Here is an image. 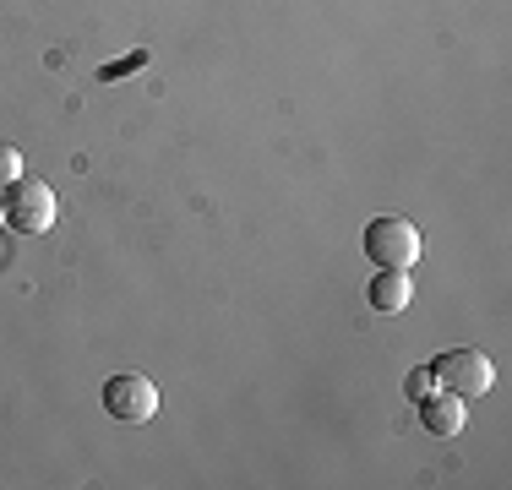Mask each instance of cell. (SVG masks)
<instances>
[{
	"label": "cell",
	"instance_id": "2",
	"mask_svg": "<svg viewBox=\"0 0 512 490\" xmlns=\"http://www.w3.org/2000/svg\"><path fill=\"white\" fill-rule=\"evenodd\" d=\"M365 256H371L376 267H409L420 262V229H414V218H398V213H382L365 224Z\"/></svg>",
	"mask_w": 512,
	"mask_h": 490
},
{
	"label": "cell",
	"instance_id": "7",
	"mask_svg": "<svg viewBox=\"0 0 512 490\" xmlns=\"http://www.w3.org/2000/svg\"><path fill=\"white\" fill-rule=\"evenodd\" d=\"M11 180H22V153L17 147H0V186H11Z\"/></svg>",
	"mask_w": 512,
	"mask_h": 490
},
{
	"label": "cell",
	"instance_id": "6",
	"mask_svg": "<svg viewBox=\"0 0 512 490\" xmlns=\"http://www.w3.org/2000/svg\"><path fill=\"white\" fill-rule=\"evenodd\" d=\"M371 305L382 316H398L404 305H414V278L404 273V267H382V273L371 278Z\"/></svg>",
	"mask_w": 512,
	"mask_h": 490
},
{
	"label": "cell",
	"instance_id": "5",
	"mask_svg": "<svg viewBox=\"0 0 512 490\" xmlns=\"http://www.w3.org/2000/svg\"><path fill=\"white\" fill-rule=\"evenodd\" d=\"M463 420H469V409H463V398L458 392H431V398H420V425L431 436H458L463 431Z\"/></svg>",
	"mask_w": 512,
	"mask_h": 490
},
{
	"label": "cell",
	"instance_id": "8",
	"mask_svg": "<svg viewBox=\"0 0 512 490\" xmlns=\"http://www.w3.org/2000/svg\"><path fill=\"white\" fill-rule=\"evenodd\" d=\"M431 387H436L431 365H420V371H409V398H414V403H420V398H431Z\"/></svg>",
	"mask_w": 512,
	"mask_h": 490
},
{
	"label": "cell",
	"instance_id": "4",
	"mask_svg": "<svg viewBox=\"0 0 512 490\" xmlns=\"http://www.w3.org/2000/svg\"><path fill=\"white\" fill-rule=\"evenodd\" d=\"M104 409L115 414L120 425H148L158 414V387L148 382V376H137V371L109 376L104 382Z\"/></svg>",
	"mask_w": 512,
	"mask_h": 490
},
{
	"label": "cell",
	"instance_id": "3",
	"mask_svg": "<svg viewBox=\"0 0 512 490\" xmlns=\"http://www.w3.org/2000/svg\"><path fill=\"white\" fill-rule=\"evenodd\" d=\"M0 218H6L17 235H44L55 229V191L44 180H11L6 186V202H0Z\"/></svg>",
	"mask_w": 512,
	"mask_h": 490
},
{
	"label": "cell",
	"instance_id": "1",
	"mask_svg": "<svg viewBox=\"0 0 512 490\" xmlns=\"http://www.w3.org/2000/svg\"><path fill=\"white\" fill-rule=\"evenodd\" d=\"M431 376L442 382L447 392H458L463 403L469 398H485V392L496 387V365L485 349H442L431 360Z\"/></svg>",
	"mask_w": 512,
	"mask_h": 490
}]
</instances>
